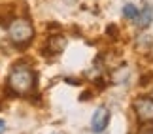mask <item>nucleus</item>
<instances>
[{
	"label": "nucleus",
	"mask_w": 153,
	"mask_h": 134,
	"mask_svg": "<svg viewBox=\"0 0 153 134\" xmlns=\"http://www.w3.org/2000/svg\"><path fill=\"white\" fill-rule=\"evenodd\" d=\"M153 21V8L149 4H144V8L140 10V13H138V17H136V27H140V28H146L149 25V23Z\"/></svg>",
	"instance_id": "nucleus-5"
},
{
	"label": "nucleus",
	"mask_w": 153,
	"mask_h": 134,
	"mask_svg": "<svg viewBox=\"0 0 153 134\" xmlns=\"http://www.w3.org/2000/svg\"><path fill=\"white\" fill-rule=\"evenodd\" d=\"M34 72L27 64H15L8 76V87L17 95H27L34 87Z\"/></svg>",
	"instance_id": "nucleus-1"
},
{
	"label": "nucleus",
	"mask_w": 153,
	"mask_h": 134,
	"mask_svg": "<svg viewBox=\"0 0 153 134\" xmlns=\"http://www.w3.org/2000/svg\"><path fill=\"white\" fill-rule=\"evenodd\" d=\"M4 130H6V123H4V121H2V119H0V134H2Z\"/></svg>",
	"instance_id": "nucleus-8"
},
{
	"label": "nucleus",
	"mask_w": 153,
	"mask_h": 134,
	"mask_svg": "<svg viewBox=\"0 0 153 134\" xmlns=\"http://www.w3.org/2000/svg\"><path fill=\"white\" fill-rule=\"evenodd\" d=\"M110 123V110L106 106L97 108V112L93 113V119H91V129L93 132H102Z\"/></svg>",
	"instance_id": "nucleus-4"
},
{
	"label": "nucleus",
	"mask_w": 153,
	"mask_h": 134,
	"mask_svg": "<svg viewBox=\"0 0 153 134\" xmlns=\"http://www.w3.org/2000/svg\"><path fill=\"white\" fill-rule=\"evenodd\" d=\"M134 112H136L138 119L142 121V123H149L153 121V98H138L136 102H134Z\"/></svg>",
	"instance_id": "nucleus-3"
},
{
	"label": "nucleus",
	"mask_w": 153,
	"mask_h": 134,
	"mask_svg": "<svg viewBox=\"0 0 153 134\" xmlns=\"http://www.w3.org/2000/svg\"><path fill=\"white\" fill-rule=\"evenodd\" d=\"M138 13H140V10H138L134 4H125V6H123V17H125V19L136 21Z\"/></svg>",
	"instance_id": "nucleus-7"
},
{
	"label": "nucleus",
	"mask_w": 153,
	"mask_h": 134,
	"mask_svg": "<svg viewBox=\"0 0 153 134\" xmlns=\"http://www.w3.org/2000/svg\"><path fill=\"white\" fill-rule=\"evenodd\" d=\"M64 47H66V40H64L62 36H53V38H49V49L53 51V53H61Z\"/></svg>",
	"instance_id": "nucleus-6"
},
{
	"label": "nucleus",
	"mask_w": 153,
	"mask_h": 134,
	"mask_svg": "<svg viewBox=\"0 0 153 134\" xmlns=\"http://www.w3.org/2000/svg\"><path fill=\"white\" fill-rule=\"evenodd\" d=\"M8 34L13 44H28L34 36V28L27 19H15V21H11Z\"/></svg>",
	"instance_id": "nucleus-2"
}]
</instances>
